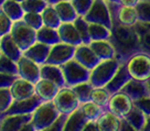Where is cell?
I'll use <instances>...</instances> for the list:
<instances>
[{
	"instance_id": "46",
	"label": "cell",
	"mask_w": 150,
	"mask_h": 131,
	"mask_svg": "<svg viewBox=\"0 0 150 131\" xmlns=\"http://www.w3.org/2000/svg\"><path fill=\"white\" fill-rule=\"evenodd\" d=\"M66 119H67V115L60 113L59 117L56 118L55 120L53 121V123L45 131H63L64 130V125H65Z\"/></svg>"
},
{
	"instance_id": "43",
	"label": "cell",
	"mask_w": 150,
	"mask_h": 131,
	"mask_svg": "<svg viewBox=\"0 0 150 131\" xmlns=\"http://www.w3.org/2000/svg\"><path fill=\"white\" fill-rule=\"evenodd\" d=\"M72 5L75 8L79 15H83L87 13V11L93 5L94 0H71Z\"/></svg>"
},
{
	"instance_id": "34",
	"label": "cell",
	"mask_w": 150,
	"mask_h": 131,
	"mask_svg": "<svg viewBox=\"0 0 150 131\" xmlns=\"http://www.w3.org/2000/svg\"><path fill=\"white\" fill-rule=\"evenodd\" d=\"M88 32L91 41L108 40L110 37V29L99 23H89L88 22Z\"/></svg>"
},
{
	"instance_id": "26",
	"label": "cell",
	"mask_w": 150,
	"mask_h": 131,
	"mask_svg": "<svg viewBox=\"0 0 150 131\" xmlns=\"http://www.w3.org/2000/svg\"><path fill=\"white\" fill-rule=\"evenodd\" d=\"M124 119L130 125L134 131H144L146 121H147V116L142 110L134 106L130 111L124 117Z\"/></svg>"
},
{
	"instance_id": "56",
	"label": "cell",
	"mask_w": 150,
	"mask_h": 131,
	"mask_svg": "<svg viewBox=\"0 0 150 131\" xmlns=\"http://www.w3.org/2000/svg\"><path fill=\"white\" fill-rule=\"evenodd\" d=\"M1 117H2V115H0V121H1Z\"/></svg>"
},
{
	"instance_id": "21",
	"label": "cell",
	"mask_w": 150,
	"mask_h": 131,
	"mask_svg": "<svg viewBox=\"0 0 150 131\" xmlns=\"http://www.w3.org/2000/svg\"><path fill=\"white\" fill-rule=\"evenodd\" d=\"M120 123H122V118L116 116L115 113H112L107 109H105L96 120L98 131H119Z\"/></svg>"
},
{
	"instance_id": "3",
	"label": "cell",
	"mask_w": 150,
	"mask_h": 131,
	"mask_svg": "<svg viewBox=\"0 0 150 131\" xmlns=\"http://www.w3.org/2000/svg\"><path fill=\"white\" fill-rule=\"evenodd\" d=\"M59 115L60 112L53 101H42L31 115V123L34 131H45Z\"/></svg>"
},
{
	"instance_id": "51",
	"label": "cell",
	"mask_w": 150,
	"mask_h": 131,
	"mask_svg": "<svg viewBox=\"0 0 150 131\" xmlns=\"http://www.w3.org/2000/svg\"><path fill=\"white\" fill-rule=\"evenodd\" d=\"M146 83H147V87H148V90H149V94H150V77L146 80Z\"/></svg>"
},
{
	"instance_id": "25",
	"label": "cell",
	"mask_w": 150,
	"mask_h": 131,
	"mask_svg": "<svg viewBox=\"0 0 150 131\" xmlns=\"http://www.w3.org/2000/svg\"><path fill=\"white\" fill-rule=\"evenodd\" d=\"M0 53L17 62L23 52L20 50V47L17 45L10 34H6L2 35L0 40Z\"/></svg>"
},
{
	"instance_id": "53",
	"label": "cell",
	"mask_w": 150,
	"mask_h": 131,
	"mask_svg": "<svg viewBox=\"0 0 150 131\" xmlns=\"http://www.w3.org/2000/svg\"><path fill=\"white\" fill-rule=\"evenodd\" d=\"M146 25V27H147V28H149L150 29V23H144Z\"/></svg>"
},
{
	"instance_id": "7",
	"label": "cell",
	"mask_w": 150,
	"mask_h": 131,
	"mask_svg": "<svg viewBox=\"0 0 150 131\" xmlns=\"http://www.w3.org/2000/svg\"><path fill=\"white\" fill-rule=\"evenodd\" d=\"M60 113L70 115L75 109L80 107V100L76 97L74 90L70 86H63L57 92L56 96L52 100Z\"/></svg>"
},
{
	"instance_id": "49",
	"label": "cell",
	"mask_w": 150,
	"mask_h": 131,
	"mask_svg": "<svg viewBox=\"0 0 150 131\" xmlns=\"http://www.w3.org/2000/svg\"><path fill=\"white\" fill-rule=\"evenodd\" d=\"M144 131H150V116L149 117H147V121H146Z\"/></svg>"
},
{
	"instance_id": "20",
	"label": "cell",
	"mask_w": 150,
	"mask_h": 131,
	"mask_svg": "<svg viewBox=\"0 0 150 131\" xmlns=\"http://www.w3.org/2000/svg\"><path fill=\"white\" fill-rule=\"evenodd\" d=\"M57 32L61 42L67 43L74 46H77L83 43L73 22H62L61 25L57 28Z\"/></svg>"
},
{
	"instance_id": "54",
	"label": "cell",
	"mask_w": 150,
	"mask_h": 131,
	"mask_svg": "<svg viewBox=\"0 0 150 131\" xmlns=\"http://www.w3.org/2000/svg\"><path fill=\"white\" fill-rule=\"evenodd\" d=\"M14 1H17V2H20V4H21V2H23L24 0H14Z\"/></svg>"
},
{
	"instance_id": "14",
	"label": "cell",
	"mask_w": 150,
	"mask_h": 131,
	"mask_svg": "<svg viewBox=\"0 0 150 131\" xmlns=\"http://www.w3.org/2000/svg\"><path fill=\"white\" fill-rule=\"evenodd\" d=\"M75 61H77L81 65H83L84 67L88 68L89 70H92L99 63L98 57L96 56V54L94 53V51L91 49L89 44H85L82 43L80 45L75 47L74 56H73Z\"/></svg>"
},
{
	"instance_id": "42",
	"label": "cell",
	"mask_w": 150,
	"mask_h": 131,
	"mask_svg": "<svg viewBox=\"0 0 150 131\" xmlns=\"http://www.w3.org/2000/svg\"><path fill=\"white\" fill-rule=\"evenodd\" d=\"M12 103H13V97L10 92V87L0 88V115H4L9 109Z\"/></svg>"
},
{
	"instance_id": "35",
	"label": "cell",
	"mask_w": 150,
	"mask_h": 131,
	"mask_svg": "<svg viewBox=\"0 0 150 131\" xmlns=\"http://www.w3.org/2000/svg\"><path fill=\"white\" fill-rule=\"evenodd\" d=\"M72 88H73L75 95H76V97L79 98L81 104L91 100V95H92L94 86L91 84L89 82H83V83H80V84L73 86Z\"/></svg>"
},
{
	"instance_id": "5",
	"label": "cell",
	"mask_w": 150,
	"mask_h": 131,
	"mask_svg": "<svg viewBox=\"0 0 150 131\" xmlns=\"http://www.w3.org/2000/svg\"><path fill=\"white\" fill-rule=\"evenodd\" d=\"M60 67L64 76V80H65V86L73 87L80 83L89 80L91 70L83 65H81L74 58L60 65Z\"/></svg>"
},
{
	"instance_id": "2",
	"label": "cell",
	"mask_w": 150,
	"mask_h": 131,
	"mask_svg": "<svg viewBox=\"0 0 150 131\" xmlns=\"http://www.w3.org/2000/svg\"><path fill=\"white\" fill-rule=\"evenodd\" d=\"M122 62L116 57L99 61V63L91 70L89 83L94 87H104L119 68Z\"/></svg>"
},
{
	"instance_id": "12",
	"label": "cell",
	"mask_w": 150,
	"mask_h": 131,
	"mask_svg": "<svg viewBox=\"0 0 150 131\" xmlns=\"http://www.w3.org/2000/svg\"><path fill=\"white\" fill-rule=\"evenodd\" d=\"M17 66H18V76L28 80L32 84H35L38 80L41 78L40 75V67L38 63L33 62L25 55L20 56L18 61H17Z\"/></svg>"
},
{
	"instance_id": "40",
	"label": "cell",
	"mask_w": 150,
	"mask_h": 131,
	"mask_svg": "<svg viewBox=\"0 0 150 131\" xmlns=\"http://www.w3.org/2000/svg\"><path fill=\"white\" fill-rule=\"evenodd\" d=\"M22 20L29 27L34 29L35 31L43 27L42 15L41 13H38V12H24Z\"/></svg>"
},
{
	"instance_id": "39",
	"label": "cell",
	"mask_w": 150,
	"mask_h": 131,
	"mask_svg": "<svg viewBox=\"0 0 150 131\" xmlns=\"http://www.w3.org/2000/svg\"><path fill=\"white\" fill-rule=\"evenodd\" d=\"M24 12H38L41 13L47 6V0H24L21 2Z\"/></svg>"
},
{
	"instance_id": "10",
	"label": "cell",
	"mask_w": 150,
	"mask_h": 131,
	"mask_svg": "<svg viewBox=\"0 0 150 131\" xmlns=\"http://www.w3.org/2000/svg\"><path fill=\"white\" fill-rule=\"evenodd\" d=\"M74 45H71L64 42H59L52 45L50 47V52H49V56L45 63L49 64H54V65H62L66 62L73 58L75 52Z\"/></svg>"
},
{
	"instance_id": "48",
	"label": "cell",
	"mask_w": 150,
	"mask_h": 131,
	"mask_svg": "<svg viewBox=\"0 0 150 131\" xmlns=\"http://www.w3.org/2000/svg\"><path fill=\"white\" fill-rule=\"evenodd\" d=\"M83 131H98L96 121H87L86 122V125L84 126Z\"/></svg>"
},
{
	"instance_id": "50",
	"label": "cell",
	"mask_w": 150,
	"mask_h": 131,
	"mask_svg": "<svg viewBox=\"0 0 150 131\" xmlns=\"http://www.w3.org/2000/svg\"><path fill=\"white\" fill-rule=\"evenodd\" d=\"M60 1H67V0H47V5H55Z\"/></svg>"
},
{
	"instance_id": "32",
	"label": "cell",
	"mask_w": 150,
	"mask_h": 131,
	"mask_svg": "<svg viewBox=\"0 0 150 131\" xmlns=\"http://www.w3.org/2000/svg\"><path fill=\"white\" fill-rule=\"evenodd\" d=\"M135 28L139 37L140 52L150 55V29L147 28L142 22H137L135 24Z\"/></svg>"
},
{
	"instance_id": "45",
	"label": "cell",
	"mask_w": 150,
	"mask_h": 131,
	"mask_svg": "<svg viewBox=\"0 0 150 131\" xmlns=\"http://www.w3.org/2000/svg\"><path fill=\"white\" fill-rule=\"evenodd\" d=\"M134 106H136L137 108H139L140 110L146 113L147 117L150 116V95L145 96L142 98H139L137 100H134Z\"/></svg>"
},
{
	"instance_id": "9",
	"label": "cell",
	"mask_w": 150,
	"mask_h": 131,
	"mask_svg": "<svg viewBox=\"0 0 150 131\" xmlns=\"http://www.w3.org/2000/svg\"><path fill=\"white\" fill-rule=\"evenodd\" d=\"M84 18L89 23H99L109 29L112 28V17L106 0H94Z\"/></svg>"
},
{
	"instance_id": "47",
	"label": "cell",
	"mask_w": 150,
	"mask_h": 131,
	"mask_svg": "<svg viewBox=\"0 0 150 131\" xmlns=\"http://www.w3.org/2000/svg\"><path fill=\"white\" fill-rule=\"evenodd\" d=\"M17 77H18V76L9 75V74H6V73H1V72H0V88L10 87Z\"/></svg>"
},
{
	"instance_id": "52",
	"label": "cell",
	"mask_w": 150,
	"mask_h": 131,
	"mask_svg": "<svg viewBox=\"0 0 150 131\" xmlns=\"http://www.w3.org/2000/svg\"><path fill=\"white\" fill-rule=\"evenodd\" d=\"M5 1H6V0H0V7L5 4Z\"/></svg>"
},
{
	"instance_id": "24",
	"label": "cell",
	"mask_w": 150,
	"mask_h": 131,
	"mask_svg": "<svg viewBox=\"0 0 150 131\" xmlns=\"http://www.w3.org/2000/svg\"><path fill=\"white\" fill-rule=\"evenodd\" d=\"M89 46L96 54L100 61L108 60V58H114L116 57V52L115 47L112 44V42L108 40H98V41H91Z\"/></svg>"
},
{
	"instance_id": "16",
	"label": "cell",
	"mask_w": 150,
	"mask_h": 131,
	"mask_svg": "<svg viewBox=\"0 0 150 131\" xmlns=\"http://www.w3.org/2000/svg\"><path fill=\"white\" fill-rule=\"evenodd\" d=\"M130 80H131V76L129 74V72H128L126 62H122V64H120V66H119V68L117 70V72L112 77V80H109L104 87L107 89L108 93L112 95V94L117 93L119 90H122V87Z\"/></svg>"
},
{
	"instance_id": "19",
	"label": "cell",
	"mask_w": 150,
	"mask_h": 131,
	"mask_svg": "<svg viewBox=\"0 0 150 131\" xmlns=\"http://www.w3.org/2000/svg\"><path fill=\"white\" fill-rule=\"evenodd\" d=\"M122 92L126 94L132 101L150 95L149 90H148V87H147L146 80H134V78H131V80L122 87Z\"/></svg>"
},
{
	"instance_id": "27",
	"label": "cell",
	"mask_w": 150,
	"mask_h": 131,
	"mask_svg": "<svg viewBox=\"0 0 150 131\" xmlns=\"http://www.w3.org/2000/svg\"><path fill=\"white\" fill-rule=\"evenodd\" d=\"M87 119L84 117L80 108H77L73 112H71L70 115H67L63 131H83Z\"/></svg>"
},
{
	"instance_id": "36",
	"label": "cell",
	"mask_w": 150,
	"mask_h": 131,
	"mask_svg": "<svg viewBox=\"0 0 150 131\" xmlns=\"http://www.w3.org/2000/svg\"><path fill=\"white\" fill-rule=\"evenodd\" d=\"M73 23H74L79 34H80L81 39H82V42L85 43V44H89L91 43V39H89L88 32V22L85 20L83 15H79L73 21Z\"/></svg>"
},
{
	"instance_id": "4",
	"label": "cell",
	"mask_w": 150,
	"mask_h": 131,
	"mask_svg": "<svg viewBox=\"0 0 150 131\" xmlns=\"http://www.w3.org/2000/svg\"><path fill=\"white\" fill-rule=\"evenodd\" d=\"M9 34L22 52L37 42V31L29 27L22 19L13 21Z\"/></svg>"
},
{
	"instance_id": "55",
	"label": "cell",
	"mask_w": 150,
	"mask_h": 131,
	"mask_svg": "<svg viewBox=\"0 0 150 131\" xmlns=\"http://www.w3.org/2000/svg\"><path fill=\"white\" fill-rule=\"evenodd\" d=\"M106 1H112V2H118V0H106Z\"/></svg>"
},
{
	"instance_id": "37",
	"label": "cell",
	"mask_w": 150,
	"mask_h": 131,
	"mask_svg": "<svg viewBox=\"0 0 150 131\" xmlns=\"http://www.w3.org/2000/svg\"><path fill=\"white\" fill-rule=\"evenodd\" d=\"M109 97H110V94L108 93V90L105 87H94L91 95V100L102 107L106 108Z\"/></svg>"
},
{
	"instance_id": "44",
	"label": "cell",
	"mask_w": 150,
	"mask_h": 131,
	"mask_svg": "<svg viewBox=\"0 0 150 131\" xmlns=\"http://www.w3.org/2000/svg\"><path fill=\"white\" fill-rule=\"evenodd\" d=\"M12 23H13V21L0 8V35L1 37L9 34L10 30L12 28Z\"/></svg>"
},
{
	"instance_id": "22",
	"label": "cell",
	"mask_w": 150,
	"mask_h": 131,
	"mask_svg": "<svg viewBox=\"0 0 150 131\" xmlns=\"http://www.w3.org/2000/svg\"><path fill=\"white\" fill-rule=\"evenodd\" d=\"M50 47H51L50 45H47L44 43L37 41L35 43H33L30 47H28L22 54L25 55L27 57H29L30 60H32L33 62L38 63L39 65H42L47 60Z\"/></svg>"
},
{
	"instance_id": "29",
	"label": "cell",
	"mask_w": 150,
	"mask_h": 131,
	"mask_svg": "<svg viewBox=\"0 0 150 131\" xmlns=\"http://www.w3.org/2000/svg\"><path fill=\"white\" fill-rule=\"evenodd\" d=\"M37 41L52 46L56 43L61 42V39L57 32V29L43 25L42 28L37 30Z\"/></svg>"
},
{
	"instance_id": "17",
	"label": "cell",
	"mask_w": 150,
	"mask_h": 131,
	"mask_svg": "<svg viewBox=\"0 0 150 131\" xmlns=\"http://www.w3.org/2000/svg\"><path fill=\"white\" fill-rule=\"evenodd\" d=\"M60 86L49 80L40 78L34 84V94L42 101H52L60 90Z\"/></svg>"
},
{
	"instance_id": "6",
	"label": "cell",
	"mask_w": 150,
	"mask_h": 131,
	"mask_svg": "<svg viewBox=\"0 0 150 131\" xmlns=\"http://www.w3.org/2000/svg\"><path fill=\"white\" fill-rule=\"evenodd\" d=\"M127 68L131 78L147 80L150 77V55L144 52H137L126 61Z\"/></svg>"
},
{
	"instance_id": "33",
	"label": "cell",
	"mask_w": 150,
	"mask_h": 131,
	"mask_svg": "<svg viewBox=\"0 0 150 131\" xmlns=\"http://www.w3.org/2000/svg\"><path fill=\"white\" fill-rule=\"evenodd\" d=\"M41 15H42L43 25H47V27L54 29H57L61 25V20L59 18L57 12H56L53 5H47L41 12Z\"/></svg>"
},
{
	"instance_id": "38",
	"label": "cell",
	"mask_w": 150,
	"mask_h": 131,
	"mask_svg": "<svg viewBox=\"0 0 150 131\" xmlns=\"http://www.w3.org/2000/svg\"><path fill=\"white\" fill-rule=\"evenodd\" d=\"M0 72L6 73L9 75H14L18 76V66L17 62L13 61L12 58H10L8 56L4 55L0 53Z\"/></svg>"
},
{
	"instance_id": "13",
	"label": "cell",
	"mask_w": 150,
	"mask_h": 131,
	"mask_svg": "<svg viewBox=\"0 0 150 131\" xmlns=\"http://www.w3.org/2000/svg\"><path fill=\"white\" fill-rule=\"evenodd\" d=\"M41 103L42 100L34 94L29 98L13 100L9 109L4 115H31Z\"/></svg>"
},
{
	"instance_id": "28",
	"label": "cell",
	"mask_w": 150,
	"mask_h": 131,
	"mask_svg": "<svg viewBox=\"0 0 150 131\" xmlns=\"http://www.w3.org/2000/svg\"><path fill=\"white\" fill-rule=\"evenodd\" d=\"M53 6L55 8L61 22H73L75 19L79 17L76 10H75V8L73 7L72 2H71V0L60 1V2H57V4Z\"/></svg>"
},
{
	"instance_id": "57",
	"label": "cell",
	"mask_w": 150,
	"mask_h": 131,
	"mask_svg": "<svg viewBox=\"0 0 150 131\" xmlns=\"http://www.w3.org/2000/svg\"><path fill=\"white\" fill-rule=\"evenodd\" d=\"M0 40H1V35H0Z\"/></svg>"
},
{
	"instance_id": "23",
	"label": "cell",
	"mask_w": 150,
	"mask_h": 131,
	"mask_svg": "<svg viewBox=\"0 0 150 131\" xmlns=\"http://www.w3.org/2000/svg\"><path fill=\"white\" fill-rule=\"evenodd\" d=\"M40 75H41V78L51 80L56 85H59L60 87L65 86V80H64L61 67L59 65L44 63L40 67Z\"/></svg>"
},
{
	"instance_id": "11",
	"label": "cell",
	"mask_w": 150,
	"mask_h": 131,
	"mask_svg": "<svg viewBox=\"0 0 150 131\" xmlns=\"http://www.w3.org/2000/svg\"><path fill=\"white\" fill-rule=\"evenodd\" d=\"M134 107V101L125 93L119 90L110 95L106 109L115 113L116 116L124 118Z\"/></svg>"
},
{
	"instance_id": "1",
	"label": "cell",
	"mask_w": 150,
	"mask_h": 131,
	"mask_svg": "<svg viewBox=\"0 0 150 131\" xmlns=\"http://www.w3.org/2000/svg\"><path fill=\"white\" fill-rule=\"evenodd\" d=\"M109 41L115 47L116 58L122 63L126 62L135 53L140 52L139 37L135 25H124L112 20Z\"/></svg>"
},
{
	"instance_id": "41",
	"label": "cell",
	"mask_w": 150,
	"mask_h": 131,
	"mask_svg": "<svg viewBox=\"0 0 150 131\" xmlns=\"http://www.w3.org/2000/svg\"><path fill=\"white\" fill-rule=\"evenodd\" d=\"M139 22L150 23V0H140L136 6Z\"/></svg>"
},
{
	"instance_id": "30",
	"label": "cell",
	"mask_w": 150,
	"mask_h": 131,
	"mask_svg": "<svg viewBox=\"0 0 150 131\" xmlns=\"http://www.w3.org/2000/svg\"><path fill=\"white\" fill-rule=\"evenodd\" d=\"M79 108L81 109V111L83 112L84 117L87 119V121H96L99 118V116L102 115V112L106 109V108L99 106L92 100L80 104Z\"/></svg>"
},
{
	"instance_id": "15",
	"label": "cell",
	"mask_w": 150,
	"mask_h": 131,
	"mask_svg": "<svg viewBox=\"0 0 150 131\" xmlns=\"http://www.w3.org/2000/svg\"><path fill=\"white\" fill-rule=\"evenodd\" d=\"M31 115H2L0 131H22L23 127L31 121Z\"/></svg>"
},
{
	"instance_id": "8",
	"label": "cell",
	"mask_w": 150,
	"mask_h": 131,
	"mask_svg": "<svg viewBox=\"0 0 150 131\" xmlns=\"http://www.w3.org/2000/svg\"><path fill=\"white\" fill-rule=\"evenodd\" d=\"M107 4L112 21L129 27H132L137 22H139L136 7L122 6L119 5L118 2H112V1H107Z\"/></svg>"
},
{
	"instance_id": "18",
	"label": "cell",
	"mask_w": 150,
	"mask_h": 131,
	"mask_svg": "<svg viewBox=\"0 0 150 131\" xmlns=\"http://www.w3.org/2000/svg\"><path fill=\"white\" fill-rule=\"evenodd\" d=\"M10 92L13 97V100L29 98L34 95V84L18 76L10 86Z\"/></svg>"
},
{
	"instance_id": "31",
	"label": "cell",
	"mask_w": 150,
	"mask_h": 131,
	"mask_svg": "<svg viewBox=\"0 0 150 131\" xmlns=\"http://www.w3.org/2000/svg\"><path fill=\"white\" fill-rule=\"evenodd\" d=\"M0 8L12 21L21 20L24 14V10L22 8V5L20 2L14 1V0H6L5 4L1 6Z\"/></svg>"
}]
</instances>
